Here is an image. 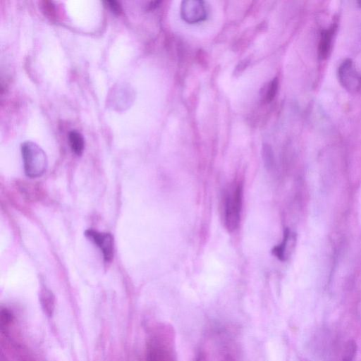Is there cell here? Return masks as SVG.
<instances>
[{
	"mask_svg": "<svg viewBox=\"0 0 361 361\" xmlns=\"http://www.w3.org/2000/svg\"><path fill=\"white\" fill-rule=\"evenodd\" d=\"M104 4L106 6L114 13L120 14L122 12V8L119 2L114 0L104 1Z\"/></svg>",
	"mask_w": 361,
	"mask_h": 361,
	"instance_id": "5bb4252c",
	"label": "cell"
},
{
	"mask_svg": "<svg viewBox=\"0 0 361 361\" xmlns=\"http://www.w3.org/2000/svg\"><path fill=\"white\" fill-rule=\"evenodd\" d=\"M39 300L44 312L51 316L55 306V298L52 292L44 288L40 291Z\"/></svg>",
	"mask_w": 361,
	"mask_h": 361,
	"instance_id": "ba28073f",
	"label": "cell"
},
{
	"mask_svg": "<svg viewBox=\"0 0 361 361\" xmlns=\"http://www.w3.org/2000/svg\"><path fill=\"white\" fill-rule=\"evenodd\" d=\"M357 352V344L355 341L349 340L346 342L341 361H353Z\"/></svg>",
	"mask_w": 361,
	"mask_h": 361,
	"instance_id": "8fae6325",
	"label": "cell"
},
{
	"mask_svg": "<svg viewBox=\"0 0 361 361\" xmlns=\"http://www.w3.org/2000/svg\"><path fill=\"white\" fill-rule=\"evenodd\" d=\"M181 16L188 23H195L206 18L204 2L199 0L183 1L181 4Z\"/></svg>",
	"mask_w": 361,
	"mask_h": 361,
	"instance_id": "8992f818",
	"label": "cell"
},
{
	"mask_svg": "<svg viewBox=\"0 0 361 361\" xmlns=\"http://www.w3.org/2000/svg\"><path fill=\"white\" fill-rule=\"evenodd\" d=\"M146 359L147 361H176L171 339H151L147 343Z\"/></svg>",
	"mask_w": 361,
	"mask_h": 361,
	"instance_id": "277c9868",
	"label": "cell"
},
{
	"mask_svg": "<svg viewBox=\"0 0 361 361\" xmlns=\"http://www.w3.org/2000/svg\"><path fill=\"white\" fill-rule=\"evenodd\" d=\"M357 3V5L361 8V0L358 1Z\"/></svg>",
	"mask_w": 361,
	"mask_h": 361,
	"instance_id": "ac0fdd59",
	"label": "cell"
},
{
	"mask_svg": "<svg viewBox=\"0 0 361 361\" xmlns=\"http://www.w3.org/2000/svg\"><path fill=\"white\" fill-rule=\"evenodd\" d=\"M196 361H204L203 355L202 354L199 355Z\"/></svg>",
	"mask_w": 361,
	"mask_h": 361,
	"instance_id": "e0dca14e",
	"label": "cell"
},
{
	"mask_svg": "<svg viewBox=\"0 0 361 361\" xmlns=\"http://www.w3.org/2000/svg\"><path fill=\"white\" fill-rule=\"evenodd\" d=\"M21 153L25 175L31 178L42 176L47 171L48 160L46 153L36 143L25 141L21 145Z\"/></svg>",
	"mask_w": 361,
	"mask_h": 361,
	"instance_id": "6da1fadb",
	"label": "cell"
},
{
	"mask_svg": "<svg viewBox=\"0 0 361 361\" xmlns=\"http://www.w3.org/2000/svg\"><path fill=\"white\" fill-rule=\"evenodd\" d=\"M262 155L265 167L268 170H271L274 166V154L272 149L269 145H263Z\"/></svg>",
	"mask_w": 361,
	"mask_h": 361,
	"instance_id": "7c38bea8",
	"label": "cell"
},
{
	"mask_svg": "<svg viewBox=\"0 0 361 361\" xmlns=\"http://www.w3.org/2000/svg\"><path fill=\"white\" fill-rule=\"evenodd\" d=\"M338 79L341 85L351 93L361 91V72L351 59H345L338 66Z\"/></svg>",
	"mask_w": 361,
	"mask_h": 361,
	"instance_id": "3957f363",
	"label": "cell"
},
{
	"mask_svg": "<svg viewBox=\"0 0 361 361\" xmlns=\"http://www.w3.org/2000/svg\"><path fill=\"white\" fill-rule=\"evenodd\" d=\"M85 235L90 239L101 250L106 262L114 257V238L109 233H101L93 229H87Z\"/></svg>",
	"mask_w": 361,
	"mask_h": 361,
	"instance_id": "5b68a950",
	"label": "cell"
},
{
	"mask_svg": "<svg viewBox=\"0 0 361 361\" xmlns=\"http://www.w3.org/2000/svg\"><path fill=\"white\" fill-rule=\"evenodd\" d=\"M337 29L338 24L333 23L321 31L317 48L318 57L320 60H325L329 56Z\"/></svg>",
	"mask_w": 361,
	"mask_h": 361,
	"instance_id": "52a82bcc",
	"label": "cell"
},
{
	"mask_svg": "<svg viewBox=\"0 0 361 361\" xmlns=\"http://www.w3.org/2000/svg\"><path fill=\"white\" fill-rule=\"evenodd\" d=\"M1 324L2 326L8 325L12 321V314L6 308H2L0 314Z\"/></svg>",
	"mask_w": 361,
	"mask_h": 361,
	"instance_id": "9a60e30c",
	"label": "cell"
},
{
	"mask_svg": "<svg viewBox=\"0 0 361 361\" xmlns=\"http://www.w3.org/2000/svg\"><path fill=\"white\" fill-rule=\"evenodd\" d=\"M159 4H160V1H152L149 4V8H150V9L154 8L157 7Z\"/></svg>",
	"mask_w": 361,
	"mask_h": 361,
	"instance_id": "2e32d148",
	"label": "cell"
},
{
	"mask_svg": "<svg viewBox=\"0 0 361 361\" xmlns=\"http://www.w3.org/2000/svg\"><path fill=\"white\" fill-rule=\"evenodd\" d=\"M243 186L237 183L228 189L224 200V222L229 231L235 230L240 224L243 205Z\"/></svg>",
	"mask_w": 361,
	"mask_h": 361,
	"instance_id": "7a4b0ae2",
	"label": "cell"
},
{
	"mask_svg": "<svg viewBox=\"0 0 361 361\" xmlns=\"http://www.w3.org/2000/svg\"><path fill=\"white\" fill-rule=\"evenodd\" d=\"M290 238V231L288 228L284 230L283 240L280 244L276 245L272 249V254L279 259L283 261L286 259V250Z\"/></svg>",
	"mask_w": 361,
	"mask_h": 361,
	"instance_id": "30bf717a",
	"label": "cell"
},
{
	"mask_svg": "<svg viewBox=\"0 0 361 361\" xmlns=\"http://www.w3.org/2000/svg\"><path fill=\"white\" fill-rule=\"evenodd\" d=\"M68 140L72 152L76 155H81L85 147L82 135L77 130H71L68 133Z\"/></svg>",
	"mask_w": 361,
	"mask_h": 361,
	"instance_id": "9c48e42d",
	"label": "cell"
},
{
	"mask_svg": "<svg viewBox=\"0 0 361 361\" xmlns=\"http://www.w3.org/2000/svg\"><path fill=\"white\" fill-rule=\"evenodd\" d=\"M278 87L279 81L276 78L269 82L264 92V100L267 102H271L274 98L276 94Z\"/></svg>",
	"mask_w": 361,
	"mask_h": 361,
	"instance_id": "4fadbf2b",
	"label": "cell"
}]
</instances>
